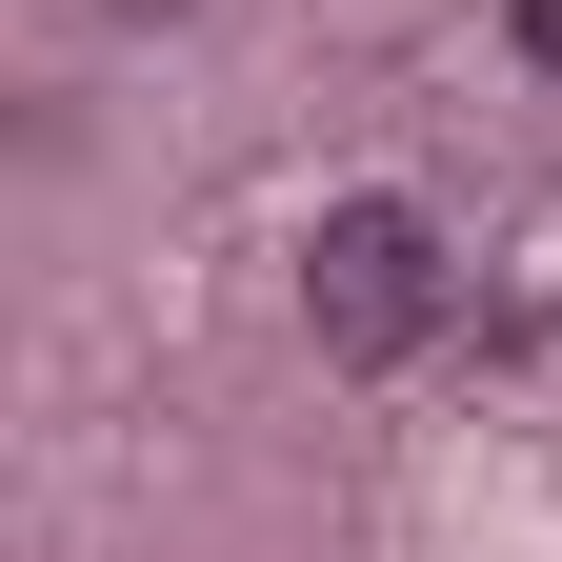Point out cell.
<instances>
[{
  "label": "cell",
  "mask_w": 562,
  "mask_h": 562,
  "mask_svg": "<svg viewBox=\"0 0 562 562\" xmlns=\"http://www.w3.org/2000/svg\"><path fill=\"white\" fill-rule=\"evenodd\" d=\"M302 322H322V362H402V341L442 322V222H422V201H322Z\"/></svg>",
  "instance_id": "obj_1"
},
{
  "label": "cell",
  "mask_w": 562,
  "mask_h": 562,
  "mask_svg": "<svg viewBox=\"0 0 562 562\" xmlns=\"http://www.w3.org/2000/svg\"><path fill=\"white\" fill-rule=\"evenodd\" d=\"M503 21H522V60H542V81H562V0H503Z\"/></svg>",
  "instance_id": "obj_2"
}]
</instances>
